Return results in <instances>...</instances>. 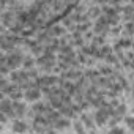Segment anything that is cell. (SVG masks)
<instances>
[{
	"instance_id": "3",
	"label": "cell",
	"mask_w": 134,
	"mask_h": 134,
	"mask_svg": "<svg viewBox=\"0 0 134 134\" xmlns=\"http://www.w3.org/2000/svg\"><path fill=\"white\" fill-rule=\"evenodd\" d=\"M13 129L14 131H25L27 129V125L25 123H22V121H14V125H13Z\"/></svg>"
},
{
	"instance_id": "4",
	"label": "cell",
	"mask_w": 134,
	"mask_h": 134,
	"mask_svg": "<svg viewBox=\"0 0 134 134\" xmlns=\"http://www.w3.org/2000/svg\"><path fill=\"white\" fill-rule=\"evenodd\" d=\"M126 123H128V125H129V128L132 129V126H134V121H132V118H131V117H128V118H126Z\"/></svg>"
},
{
	"instance_id": "2",
	"label": "cell",
	"mask_w": 134,
	"mask_h": 134,
	"mask_svg": "<svg viewBox=\"0 0 134 134\" xmlns=\"http://www.w3.org/2000/svg\"><path fill=\"white\" fill-rule=\"evenodd\" d=\"M24 112H25V106L21 104V103H14L13 101V117L18 118V117L24 115Z\"/></svg>"
},
{
	"instance_id": "1",
	"label": "cell",
	"mask_w": 134,
	"mask_h": 134,
	"mask_svg": "<svg viewBox=\"0 0 134 134\" xmlns=\"http://www.w3.org/2000/svg\"><path fill=\"white\" fill-rule=\"evenodd\" d=\"M0 112L7 114L8 117H13V101L11 99H2L0 101Z\"/></svg>"
}]
</instances>
